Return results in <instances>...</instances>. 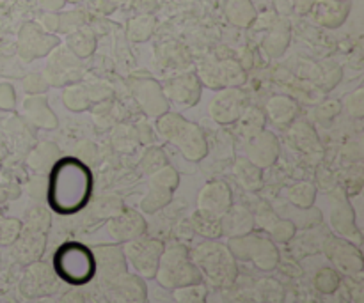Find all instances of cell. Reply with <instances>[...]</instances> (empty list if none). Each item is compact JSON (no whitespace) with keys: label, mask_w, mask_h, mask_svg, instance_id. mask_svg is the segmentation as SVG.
I'll use <instances>...</instances> for the list:
<instances>
[{"label":"cell","mask_w":364,"mask_h":303,"mask_svg":"<svg viewBox=\"0 0 364 303\" xmlns=\"http://www.w3.org/2000/svg\"><path fill=\"white\" fill-rule=\"evenodd\" d=\"M92 172L82 160L66 156L57 160L48 180V204L59 215H75L91 201Z\"/></svg>","instance_id":"1"},{"label":"cell","mask_w":364,"mask_h":303,"mask_svg":"<svg viewBox=\"0 0 364 303\" xmlns=\"http://www.w3.org/2000/svg\"><path fill=\"white\" fill-rule=\"evenodd\" d=\"M53 273L70 286H84L96 275L95 254L77 241L63 243L53 255Z\"/></svg>","instance_id":"2"},{"label":"cell","mask_w":364,"mask_h":303,"mask_svg":"<svg viewBox=\"0 0 364 303\" xmlns=\"http://www.w3.org/2000/svg\"><path fill=\"white\" fill-rule=\"evenodd\" d=\"M201 277H205L212 286L228 287L237 280V259L230 248L223 247L217 241L201 243L191 255Z\"/></svg>","instance_id":"3"},{"label":"cell","mask_w":364,"mask_h":303,"mask_svg":"<svg viewBox=\"0 0 364 303\" xmlns=\"http://www.w3.org/2000/svg\"><path fill=\"white\" fill-rule=\"evenodd\" d=\"M155 277L164 287H169V290L201 284L203 279L183 245H171L164 248Z\"/></svg>","instance_id":"4"},{"label":"cell","mask_w":364,"mask_h":303,"mask_svg":"<svg viewBox=\"0 0 364 303\" xmlns=\"http://www.w3.org/2000/svg\"><path fill=\"white\" fill-rule=\"evenodd\" d=\"M159 130L169 142H173L185 158L192 162H199L206 155V138L199 126L188 123L181 116L176 114H167L159 119Z\"/></svg>","instance_id":"5"},{"label":"cell","mask_w":364,"mask_h":303,"mask_svg":"<svg viewBox=\"0 0 364 303\" xmlns=\"http://www.w3.org/2000/svg\"><path fill=\"white\" fill-rule=\"evenodd\" d=\"M235 259L251 261L256 268L270 272L279 265V250L272 240L259 234H244V236L231 238L228 245Z\"/></svg>","instance_id":"6"},{"label":"cell","mask_w":364,"mask_h":303,"mask_svg":"<svg viewBox=\"0 0 364 303\" xmlns=\"http://www.w3.org/2000/svg\"><path fill=\"white\" fill-rule=\"evenodd\" d=\"M164 245L159 240H132L127 241L123 248L124 259H128L139 277H155L159 268L160 255L164 252Z\"/></svg>","instance_id":"7"},{"label":"cell","mask_w":364,"mask_h":303,"mask_svg":"<svg viewBox=\"0 0 364 303\" xmlns=\"http://www.w3.org/2000/svg\"><path fill=\"white\" fill-rule=\"evenodd\" d=\"M178 184V174L173 169H160L151 177V190L142 201V209L146 213H155L169 204L173 192Z\"/></svg>","instance_id":"8"},{"label":"cell","mask_w":364,"mask_h":303,"mask_svg":"<svg viewBox=\"0 0 364 303\" xmlns=\"http://www.w3.org/2000/svg\"><path fill=\"white\" fill-rule=\"evenodd\" d=\"M326 252L340 272L347 275H358L363 272V255L355 245L345 240H331L327 241Z\"/></svg>","instance_id":"9"},{"label":"cell","mask_w":364,"mask_h":303,"mask_svg":"<svg viewBox=\"0 0 364 303\" xmlns=\"http://www.w3.org/2000/svg\"><path fill=\"white\" fill-rule=\"evenodd\" d=\"M57 290V280L53 270L43 263H34L28 266L23 280H21V291L31 298H43Z\"/></svg>","instance_id":"10"},{"label":"cell","mask_w":364,"mask_h":303,"mask_svg":"<svg viewBox=\"0 0 364 303\" xmlns=\"http://www.w3.org/2000/svg\"><path fill=\"white\" fill-rule=\"evenodd\" d=\"M109 297L112 303H144L146 302V286L141 277L123 275L109 280Z\"/></svg>","instance_id":"11"},{"label":"cell","mask_w":364,"mask_h":303,"mask_svg":"<svg viewBox=\"0 0 364 303\" xmlns=\"http://www.w3.org/2000/svg\"><path fill=\"white\" fill-rule=\"evenodd\" d=\"M231 208V192L228 188L226 183H210L203 188V192L199 194V209L206 213H212L223 219L228 213V209Z\"/></svg>","instance_id":"12"},{"label":"cell","mask_w":364,"mask_h":303,"mask_svg":"<svg viewBox=\"0 0 364 303\" xmlns=\"http://www.w3.org/2000/svg\"><path fill=\"white\" fill-rule=\"evenodd\" d=\"M249 162L255 163L256 167H269L276 162L279 155V142L276 135L269 131H259L255 137H251L249 142Z\"/></svg>","instance_id":"13"},{"label":"cell","mask_w":364,"mask_h":303,"mask_svg":"<svg viewBox=\"0 0 364 303\" xmlns=\"http://www.w3.org/2000/svg\"><path fill=\"white\" fill-rule=\"evenodd\" d=\"M146 231V222L139 213L135 211H124L119 213L112 219V222L109 224V233L114 240L117 241H132L137 240L144 234Z\"/></svg>","instance_id":"14"},{"label":"cell","mask_w":364,"mask_h":303,"mask_svg":"<svg viewBox=\"0 0 364 303\" xmlns=\"http://www.w3.org/2000/svg\"><path fill=\"white\" fill-rule=\"evenodd\" d=\"M92 254L96 259V272L100 270V273L105 279L112 280L127 273V259H124L123 250L119 247H114V245L98 247L92 250Z\"/></svg>","instance_id":"15"},{"label":"cell","mask_w":364,"mask_h":303,"mask_svg":"<svg viewBox=\"0 0 364 303\" xmlns=\"http://www.w3.org/2000/svg\"><path fill=\"white\" fill-rule=\"evenodd\" d=\"M242 105H244V94L240 91H237V89L226 91L213 101L212 116L223 124L233 123L240 117Z\"/></svg>","instance_id":"16"},{"label":"cell","mask_w":364,"mask_h":303,"mask_svg":"<svg viewBox=\"0 0 364 303\" xmlns=\"http://www.w3.org/2000/svg\"><path fill=\"white\" fill-rule=\"evenodd\" d=\"M205 82L212 87H223V85H237L244 82V73H242L240 66L235 62H220L215 66H210L205 70Z\"/></svg>","instance_id":"17"},{"label":"cell","mask_w":364,"mask_h":303,"mask_svg":"<svg viewBox=\"0 0 364 303\" xmlns=\"http://www.w3.org/2000/svg\"><path fill=\"white\" fill-rule=\"evenodd\" d=\"M220 220H223V233H228L231 238L249 234L255 226V219L244 208H230Z\"/></svg>","instance_id":"18"},{"label":"cell","mask_w":364,"mask_h":303,"mask_svg":"<svg viewBox=\"0 0 364 303\" xmlns=\"http://www.w3.org/2000/svg\"><path fill=\"white\" fill-rule=\"evenodd\" d=\"M167 94L181 105H192L199 98V82L194 75H187L167 84Z\"/></svg>","instance_id":"19"},{"label":"cell","mask_w":364,"mask_h":303,"mask_svg":"<svg viewBox=\"0 0 364 303\" xmlns=\"http://www.w3.org/2000/svg\"><path fill=\"white\" fill-rule=\"evenodd\" d=\"M297 105L295 101H291L290 98H284V96H277L272 98L267 105V114L270 116V119L276 124H288L297 117Z\"/></svg>","instance_id":"20"},{"label":"cell","mask_w":364,"mask_h":303,"mask_svg":"<svg viewBox=\"0 0 364 303\" xmlns=\"http://www.w3.org/2000/svg\"><path fill=\"white\" fill-rule=\"evenodd\" d=\"M348 6H345L341 0H320L318 11H316V18L322 21L323 25L329 27H338L341 21L347 16Z\"/></svg>","instance_id":"21"},{"label":"cell","mask_w":364,"mask_h":303,"mask_svg":"<svg viewBox=\"0 0 364 303\" xmlns=\"http://www.w3.org/2000/svg\"><path fill=\"white\" fill-rule=\"evenodd\" d=\"M192 226L203 236L210 238V240H217L219 236H223V220L220 216L212 215V213H206L199 209L194 216H192Z\"/></svg>","instance_id":"22"},{"label":"cell","mask_w":364,"mask_h":303,"mask_svg":"<svg viewBox=\"0 0 364 303\" xmlns=\"http://www.w3.org/2000/svg\"><path fill=\"white\" fill-rule=\"evenodd\" d=\"M333 227L341 236L350 238V240L352 236H359V231L354 222V213H352V208H348L347 204L338 206L333 211Z\"/></svg>","instance_id":"23"},{"label":"cell","mask_w":364,"mask_h":303,"mask_svg":"<svg viewBox=\"0 0 364 303\" xmlns=\"http://www.w3.org/2000/svg\"><path fill=\"white\" fill-rule=\"evenodd\" d=\"M240 133L242 135H247L249 138L255 137L256 133L263 131V126H265V114L262 112L256 106H251V109H245L244 114H240Z\"/></svg>","instance_id":"24"},{"label":"cell","mask_w":364,"mask_h":303,"mask_svg":"<svg viewBox=\"0 0 364 303\" xmlns=\"http://www.w3.org/2000/svg\"><path fill=\"white\" fill-rule=\"evenodd\" d=\"M235 172H237L238 181H240L247 190H258V187L262 184V176H259L258 167L251 162H245L244 158H240L237 162Z\"/></svg>","instance_id":"25"},{"label":"cell","mask_w":364,"mask_h":303,"mask_svg":"<svg viewBox=\"0 0 364 303\" xmlns=\"http://www.w3.org/2000/svg\"><path fill=\"white\" fill-rule=\"evenodd\" d=\"M315 187L309 183H297L288 190V199L297 208H309L315 202Z\"/></svg>","instance_id":"26"},{"label":"cell","mask_w":364,"mask_h":303,"mask_svg":"<svg viewBox=\"0 0 364 303\" xmlns=\"http://www.w3.org/2000/svg\"><path fill=\"white\" fill-rule=\"evenodd\" d=\"M228 14H230L231 21L244 27V25H249L252 21L255 9H252L249 0H231L230 6H228Z\"/></svg>","instance_id":"27"},{"label":"cell","mask_w":364,"mask_h":303,"mask_svg":"<svg viewBox=\"0 0 364 303\" xmlns=\"http://www.w3.org/2000/svg\"><path fill=\"white\" fill-rule=\"evenodd\" d=\"M316 290L322 291V293H334L340 286V279H338V273L331 268H323L316 273Z\"/></svg>","instance_id":"28"},{"label":"cell","mask_w":364,"mask_h":303,"mask_svg":"<svg viewBox=\"0 0 364 303\" xmlns=\"http://www.w3.org/2000/svg\"><path fill=\"white\" fill-rule=\"evenodd\" d=\"M153 28H155V20L149 16H141L137 20H134L130 23V35L132 39H137V41H144L149 35L153 34Z\"/></svg>","instance_id":"29"},{"label":"cell","mask_w":364,"mask_h":303,"mask_svg":"<svg viewBox=\"0 0 364 303\" xmlns=\"http://www.w3.org/2000/svg\"><path fill=\"white\" fill-rule=\"evenodd\" d=\"M269 233L276 241H279V243H287V241H290L291 238L295 236V224L290 222V220L279 219L276 224H274V227L269 231Z\"/></svg>","instance_id":"30"},{"label":"cell","mask_w":364,"mask_h":303,"mask_svg":"<svg viewBox=\"0 0 364 303\" xmlns=\"http://www.w3.org/2000/svg\"><path fill=\"white\" fill-rule=\"evenodd\" d=\"M205 287L194 284V286L180 287L176 298L178 303H205Z\"/></svg>","instance_id":"31"},{"label":"cell","mask_w":364,"mask_h":303,"mask_svg":"<svg viewBox=\"0 0 364 303\" xmlns=\"http://www.w3.org/2000/svg\"><path fill=\"white\" fill-rule=\"evenodd\" d=\"M60 303H84V297L80 293H68Z\"/></svg>","instance_id":"32"}]
</instances>
